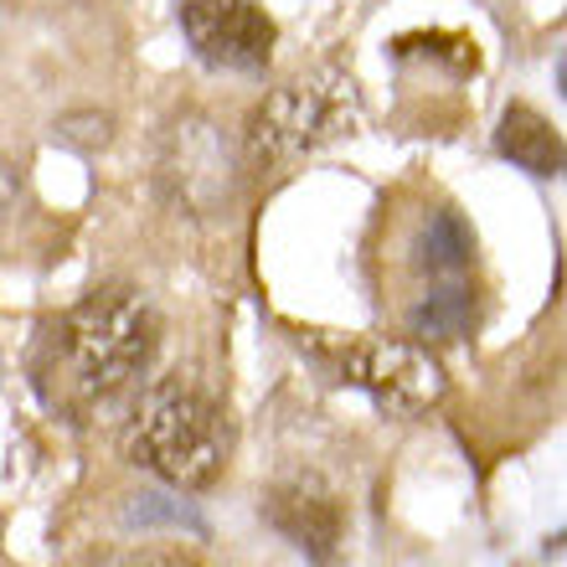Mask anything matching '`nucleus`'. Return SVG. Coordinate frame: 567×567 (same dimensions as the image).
<instances>
[{
  "instance_id": "6",
  "label": "nucleus",
  "mask_w": 567,
  "mask_h": 567,
  "mask_svg": "<svg viewBox=\"0 0 567 567\" xmlns=\"http://www.w3.org/2000/svg\"><path fill=\"white\" fill-rule=\"evenodd\" d=\"M264 516L279 537H289L299 553L310 557L315 567H336L346 547V532H351V516H346V501L336 485H326L320 475H289L279 480L264 501Z\"/></svg>"
},
{
  "instance_id": "1",
  "label": "nucleus",
  "mask_w": 567,
  "mask_h": 567,
  "mask_svg": "<svg viewBox=\"0 0 567 567\" xmlns=\"http://www.w3.org/2000/svg\"><path fill=\"white\" fill-rule=\"evenodd\" d=\"M161 351V315L130 284H104L62 310L37 341L31 377L47 408L68 419H89L93 408L114 403L150 372Z\"/></svg>"
},
{
  "instance_id": "5",
  "label": "nucleus",
  "mask_w": 567,
  "mask_h": 567,
  "mask_svg": "<svg viewBox=\"0 0 567 567\" xmlns=\"http://www.w3.org/2000/svg\"><path fill=\"white\" fill-rule=\"evenodd\" d=\"M181 31L207 68L227 73H264L274 58V21L254 0H186Z\"/></svg>"
},
{
  "instance_id": "10",
  "label": "nucleus",
  "mask_w": 567,
  "mask_h": 567,
  "mask_svg": "<svg viewBox=\"0 0 567 567\" xmlns=\"http://www.w3.org/2000/svg\"><path fill=\"white\" fill-rule=\"evenodd\" d=\"M124 526H186V532H202V516H196L186 501H171V495H130L124 506Z\"/></svg>"
},
{
  "instance_id": "8",
  "label": "nucleus",
  "mask_w": 567,
  "mask_h": 567,
  "mask_svg": "<svg viewBox=\"0 0 567 567\" xmlns=\"http://www.w3.org/2000/svg\"><path fill=\"white\" fill-rule=\"evenodd\" d=\"M470 258H475V238L464 233V223L454 212H433V223L423 227L419 243V269L433 284H454L470 274Z\"/></svg>"
},
{
  "instance_id": "2",
  "label": "nucleus",
  "mask_w": 567,
  "mask_h": 567,
  "mask_svg": "<svg viewBox=\"0 0 567 567\" xmlns=\"http://www.w3.org/2000/svg\"><path fill=\"white\" fill-rule=\"evenodd\" d=\"M227 423L207 392L161 382L140 398L124 423V460L176 491H207L227 470Z\"/></svg>"
},
{
  "instance_id": "3",
  "label": "nucleus",
  "mask_w": 567,
  "mask_h": 567,
  "mask_svg": "<svg viewBox=\"0 0 567 567\" xmlns=\"http://www.w3.org/2000/svg\"><path fill=\"white\" fill-rule=\"evenodd\" d=\"M357 124V83L346 73H310L274 89L248 124V165L254 171H284L299 155L351 135Z\"/></svg>"
},
{
  "instance_id": "11",
  "label": "nucleus",
  "mask_w": 567,
  "mask_h": 567,
  "mask_svg": "<svg viewBox=\"0 0 567 567\" xmlns=\"http://www.w3.org/2000/svg\"><path fill=\"white\" fill-rule=\"evenodd\" d=\"M109 567H196V563L186 553H171V547H140V553H124Z\"/></svg>"
},
{
  "instance_id": "9",
  "label": "nucleus",
  "mask_w": 567,
  "mask_h": 567,
  "mask_svg": "<svg viewBox=\"0 0 567 567\" xmlns=\"http://www.w3.org/2000/svg\"><path fill=\"white\" fill-rule=\"evenodd\" d=\"M470 320H475V299H470L464 279L433 284L413 305V336H423V341H460L470 330Z\"/></svg>"
},
{
  "instance_id": "4",
  "label": "nucleus",
  "mask_w": 567,
  "mask_h": 567,
  "mask_svg": "<svg viewBox=\"0 0 567 567\" xmlns=\"http://www.w3.org/2000/svg\"><path fill=\"white\" fill-rule=\"evenodd\" d=\"M310 351L326 361L336 382L361 388L392 419H419L444 398L449 377L429 346L382 341V336H310Z\"/></svg>"
},
{
  "instance_id": "7",
  "label": "nucleus",
  "mask_w": 567,
  "mask_h": 567,
  "mask_svg": "<svg viewBox=\"0 0 567 567\" xmlns=\"http://www.w3.org/2000/svg\"><path fill=\"white\" fill-rule=\"evenodd\" d=\"M495 150H501L506 161H516L522 171H532V176H557V171H563V140H557V130L522 104L501 114Z\"/></svg>"
}]
</instances>
